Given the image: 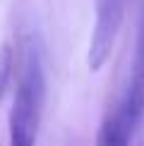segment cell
Here are the masks:
<instances>
[{
	"instance_id": "1",
	"label": "cell",
	"mask_w": 144,
	"mask_h": 146,
	"mask_svg": "<svg viewBox=\"0 0 144 146\" xmlns=\"http://www.w3.org/2000/svg\"><path fill=\"white\" fill-rule=\"evenodd\" d=\"M46 106V65L41 48L29 41L7 122V146H36Z\"/></svg>"
},
{
	"instance_id": "2",
	"label": "cell",
	"mask_w": 144,
	"mask_h": 146,
	"mask_svg": "<svg viewBox=\"0 0 144 146\" xmlns=\"http://www.w3.org/2000/svg\"><path fill=\"white\" fill-rule=\"evenodd\" d=\"M125 5L127 0H96V17L87 55V65L91 72H99L103 67L115 48L120 27L125 19Z\"/></svg>"
},
{
	"instance_id": "3",
	"label": "cell",
	"mask_w": 144,
	"mask_h": 146,
	"mask_svg": "<svg viewBox=\"0 0 144 146\" xmlns=\"http://www.w3.org/2000/svg\"><path fill=\"white\" fill-rule=\"evenodd\" d=\"M125 113H127L132 125H139L144 115V12L137 29V43H135V55H132V67H130V79L127 89H125V98L120 103Z\"/></svg>"
},
{
	"instance_id": "4",
	"label": "cell",
	"mask_w": 144,
	"mask_h": 146,
	"mask_svg": "<svg viewBox=\"0 0 144 146\" xmlns=\"http://www.w3.org/2000/svg\"><path fill=\"white\" fill-rule=\"evenodd\" d=\"M132 132H135V125L130 122L127 113L118 106L115 113L103 120L96 137V146H130Z\"/></svg>"
},
{
	"instance_id": "5",
	"label": "cell",
	"mask_w": 144,
	"mask_h": 146,
	"mask_svg": "<svg viewBox=\"0 0 144 146\" xmlns=\"http://www.w3.org/2000/svg\"><path fill=\"white\" fill-rule=\"evenodd\" d=\"M12 77H15V50H12V43L5 41L0 46V101L5 98Z\"/></svg>"
}]
</instances>
